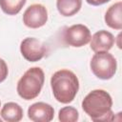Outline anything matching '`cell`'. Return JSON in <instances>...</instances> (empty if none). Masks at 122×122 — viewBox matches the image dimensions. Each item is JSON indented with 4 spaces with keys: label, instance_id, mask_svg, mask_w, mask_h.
Returning a JSON list of instances; mask_svg holds the SVG:
<instances>
[{
    "label": "cell",
    "instance_id": "30bf717a",
    "mask_svg": "<svg viewBox=\"0 0 122 122\" xmlns=\"http://www.w3.org/2000/svg\"><path fill=\"white\" fill-rule=\"evenodd\" d=\"M106 24L113 29L120 30L122 29V2H116L112 5L105 13Z\"/></svg>",
    "mask_w": 122,
    "mask_h": 122
},
{
    "label": "cell",
    "instance_id": "9c48e42d",
    "mask_svg": "<svg viewBox=\"0 0 122 122\" xmlns=\"http://www.w3.org/2000/svg\"><path fill=\"white\" fill-rule=\"evenodd\" d=\"M91 49L94 52L109 51L114 45L115 38L113 34L108 30H101L96 31L91 37Z\"/></svg>",
    "mask_w": 122,
    "mask_h": 122
},
{
    "label": "cell",
    "instance_id": "4fadbf2b",
    "mask_svg": "<svg viewBox=\"0 0 122 122\" xmlns=\"http://www.w3.org/2000/svg\"><path fill=\"white\" fill-rule=\"evenodd\" d=\"M27 0H0L1 10L8 15L17 14L25 6Z\"/></svg>",
    "mask_w": 122,
    "mask_h": 122
},
{
    "label": "cell",
    "instance_id": "8992f818",
    "mask_svg": "<svg viewBox=\"0 0 122 122\" xmlns=\"http://www.w3.org/2000/svg\"><path fill=\"white\" fill-rule=\"evenodd\" d=\"M48 21V10L42 4H32L27 8L23 14V23L30 29L43 27Z\"/></svg>",
    "mask_w": 122,
    "mask_h": 122
},
{
    "label": "cell",
    "instance_id": "2e32d148",
    "mask_svg": "<svg viewBox=\"0 0 122 122\" xmlns=\"http://www.w3.org/2000/svg\"><path fill=\"white\" fill-rule=\"evenodd\" d=\"M110 1L111 0H86V2L92 6H101V5H104Z\"/></svg>",
    "mask_w": 122,
    "mask_h": 122
},
{
    "label": "cell",
    "instance_id": "7a4b0ae2",
    "mask_svg": "<svg viewBox=\"0 0 122 122\" xmlns=\"http://www.w3.org/2000/svg\"><path fill=\"white\" fill-rule=\"evenodd\" d=\"M51 87L54 98L63 104L71 103L79 90V80L70 70L55 71L51 77Z\"/></svg>",
    "mask_w": 122,
    "mask_h": 122
},
{
    "label": "cell",
    "instance_id": "277c9868",
    "mask_svg": "<svg viewBox=\"0 0 122 122\" xmlns=\"http://www.w3.org/2000/svg\"><path fill=\"white\" fill-rule=\"evenodd\" d=\"M90 67L92 73L97 78L109 80L115 74L117 63L112 53L108 51H97L92 57Z\"/></svg>",
    "mask_w": 122,
    "mask_h": 122
},
{
    "label": "cell",
    "instance_id": "7c38bea8",
    "mask_svg": "<svg viewBox=\"0 0 122 122\" xmlns=\"http://www.w3.org/2000/svg\"><path fill=\"white\" fill-rule=\"evenodd\" d=\"M82 6V0H56V8L59 13L69 17L76 14Z\"/></svg>",
    "mask_w": 122,
    "mask_h": 122
},
{
    "label": "cell",
    "instance_id": "3957f363",
    "mask_svg": "<svg viewBox=\"0 0 122 122\" xmlns=\"http://www.w3.org/2000/svg\"><path fill=\"white\" fill-rule=\"evenodd\" d=\"M45 74L41 68L29 69L18 80L16 91L18 95L25 100H32L37 97L43 88Z\"/></svg>",
    "mask_w": 122,
    "mask_h": 122
},
{
    "label": "cell",
    "instance_id": "5bb4252c",
    "mask_svg": "<svg viewBox=\"0 0 122 122\" xmlns=\"http://www.w3.org/2000/svg\"><path fill=\"white\" fill-rule=\"evenodd\" d=\"M78 118V111L71 106L63 107L58 112V119L61 122H76Z\"/></svg>",
    "mask_w": 122,
    "mask_h": 122
},
{
    "label": "cell",
    "instance_id": "ba28073f",
    "mask_svg": "<svg viewBox=\"0 0 122 122\" xmlns=\"http://www.w3.org/2000/svg\"><path fill=\"white\" fill-rule=\"evenodd\" d=\"M54 109L45 102H36L28 109V117L34 122H50L53 119Z\"/></svg>",
    "mask_w": 122,
    "mask_h": 122
},
{
    "label": "cell",
    "instance_id": "5b68a950",
    "mask_svg": "<svg viewBox=\"0 0 122 122\" xmlns=\"http://www.w3.org/2000/svg\"><path fill=\"white\" fill-rule=\"evenodd\" d=\"M91 31L88 27L82 24H75L65 29L63 32L64 42L71 47L80 48L87 45L91 40Z\"/></svg>",
    "mask_w": 122,
    "mask_h": 122
},
{
    "label": "cell",
    "instance_id": "e0dca14e",
    "mask_svg": "<svg viewBox=\"0 0 122 122\" xmlns=\"http://www.w3.org/2000/svg\"><path fill=\"white\" fill-rule=\"evenodd\" d=\"M0 105H1V102H0Z\"/></svg>",
    "mask_w": 122,
    "mask_h": 122
},
{
    "label": "cell",
    "instance_id": "6da1fadb",
    "mask_svg": "<svg viewBox=\"0 0 122 122\" xmlns=\"http://www.w3.org/2000/svg\"><path fill=\"white\" fill-rule=\"evenodd\" d=\"M112 106V96L104 90H93L90 92L82 101L83 111L94 122L112 121L114 116Z\"/></svg>",
    "mask_w": 122,
    "mask_h": 122
},
{
    "label": "cell",
    "instance_id": "52a82bcc",
    "mask_svg": "<svg viewBox=\"0 0 122 122\" xmlns=\"http://www.w3.org/2000/svg\"><path fill=\"white\" fill-rule=\"evenodd\" d=\"M20 51L27 61L37 62L46 55L47 49L40 40L34 37H27L20 44Z\"/></svg>",
    "mask_w": 122,
    "mask_h": 122
},
{
    "label": "cell",
    "instance_id": "8fae6325",
    "mask_svg": "<svg viewBox=\"0 0 122 122\" xmlns=\"http://www.w3.org/2000/svg\"><path fill=\"white\" fill-rule=\"evenodd\" d=\"M2 118L8 122H18L23 118V109L15 102H8L1 109Z\"/></svg>",
    "mask_w": 122,
    "mask_h": 122
},
{
    "label": "cell",
    "instance_id": "9a60e30c",
    "mask_svg": "<svg viewBox=\"0 0 122 122\" xmlns=\"http://www.w3.org/2000/svg\"><path fill=\"white\" fill-rule=\"evenodd\" d=\"M9 74V69H8V66L6 64V62L0 58V83L3 82L7 76Z\"/></svg>",
    "mask_w": 122,
    "mask_h": 122
}]
</instances>
